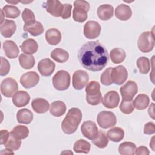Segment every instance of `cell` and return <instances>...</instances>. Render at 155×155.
Here are the masks:
<instances>
[{"mask_svg": "<svg viewBox=\"0 0 155 155\" xmlns=\"http://www.w3.org/2000/svg\"><path fill=\"white\" fill-rule=\"evenodd\" d=\"M52 84L55 89L63 91L67 90L70 84V75L65 70H59L52 78Z\"/></svg>", "mask_w": 155, "mask_h": 155, "instance_id": "4", "label": "cell"}, {"mask_svg": "<svg viewBox=\"0 0 155 155\" xmlns=\"http://www.w3.org/2000/svg\"><path fill=\"white\" fill-rule=\"evenodd\" d=\"M18 90V83L15 79L12 78H5L1 84V92L6 97H13Z\"/></svg>", "mask_w": 155, "mask_h": 155, "instance_id": "7", "label": "cell"}, {"mask_svg": "<svg viewBox=\"0 0 155 155\" xmlns=\"http://www.w3.org/2000/svg\"><path fill=\"white\" fill-rule=\"evenodd\" d=\"M72 5L70 4H63V9L62 12L61 18L63 19H67L71 16V15Z\"/></svg>", "mask_w": 155, "mask_h": 155, "instance_id": "46", "label": "cell"}, {"mask_svg": "<svg viewBox=\"0 0 155 155\" xmlns=\"http://www.w3.org/2000/svg\"><path fill=\"white\" fill-rule=\"evenodd\" d=\"M16 30V25L15 21L6 19L1 24V34L5 38H10L13 36Z\"/></svg>", "mask_w": 155, "mask_h": 155, "instance_id": "19", "label": "cell"}, {"mask_svg": "<svg viewBox=\"0 0 155 155\" xmlns=\"http://www.w3.org/2000/svg\"><path fill=\"white\" fill-rule=\"evenodd\" d=\"M3 50L5 56L10 59H15L18 57L19 50L16 44L13 41L7 40L3 43Z\"/></svg>", "mask_w": 155, "mask_h": 155, "instance_id": "18", "label": "cell"}, {"mask_svg": "<svg viewBox=\"0 0 155 155\" xmlns=\"http://www.w3.org/2000/svg\"><path fill=\"white\" fill-rule=\"evenodd\" d=\"M128 78V71L123 65H118L112 68L111 79L113 83L120 85L125 82Z\"/></svg>", "mask_w": 155, "mask_h": 155, "instance_id": "9", "label": "cell"}, {"mask_svg": "<svg viewBox=\"0 0 155 155\" xmlns=\"http://www.w3.org/2000/svg\"><path fill=\"white\" fill-rule=\"evenodd\" d=\"M90 143L87 140L81 139L75 142L73 146V150L77 153L87 154L90 150Z\"/></svg>", "mask_w": 155, "mask_h": 155, "instance_id": "34", "label": "cell"}, {"mask_svg": "<svg viewBox=\"0 0 155 155\" xmlns=\"http://www.w3.org/2000/svg\"><path fill=\"white\" fill-rule=\"evenodd\" d=\"M138 91V87L133 81H128L123 86L120 88V93L122 99L133 100L134 96Z\"/></svg>", "mask_w": 155, "mask_h": 155, "instance_id": "10", "label": "cell"}, {"mask_svg": "<svg viewBox=\"0 0 155 155\" xmlns=\"http://www.w3.org/2000/svg\"><path fill=\"white\" fill-rule=\"evenodd\" d=\"M2 10L4 13V16L8 18L15 19L18 18L21 13L20 10L15 5H5L3 7Z\"/></svg>", "mask_w": 155, "mask_h": 155, "instance_id": "37", "label": "cell"}, {"mask_svg": "<svg viewBox=\"0 0 155 155\" xmlns=\"http://www.w3.org/2000/svg\"><path fill=\"white\" fill-rule=\"evenodd\" d=\"M154 103H151L150 106L148 108V114L150 115V116L153 119H154Z\"/></svg>", "mask_w": 155, "mask_h": 155, "instance_id": "50", "label": "cell"}, {"mask_svg": "<svg viewBox=\"0 0 155 155\" xmlns=\"http://www.w3.org/2000/svg\"><path fill=\"white\" fill-rule=\"evenodd\" d=\"M73 19L78 22H84L88 18L87 13L90 9V4L86 1H75L73 4Z\"/></svg>", "mask_w": 155, "mask_h": 155, "instance_id": "3", "label": "cell"}, {"mask_svg": "<svg viewBox=\"0 0 155 155\" xmlns=\"http://www.w3.org/2000/svg\"><path fill=\"white\" fill-rule=\"evenodd\" d=\"M19 62L20 65L24 69H30L35 64V58L30 54L22 53L19 57Z\"/></svg>", "mask_w": 155, "mask_h": 155, "instance_id": "32", "label": "cell"}, {"mask_svg": "<svg viewBox=\"0 0 155 155\" xmlns=\"http://www.w3.org/2000/svg\"><path fill=\"white\" fill-rule=\"evenodd\" d=\"M139 50L143 53L151 51L154 47V36L151 31L143 32L139 36L137 41Z\"/></svg>", "mask_w": 155, "mask_h": 155, "instance_id": "5", "label": "cell"}, {"mask_svg": "<svg viewBox=\"0 0 155 155\" xmlns=\"http://www.w3.org/2000/svg\"><path fill=\"white\" fill-rule=\"evenodd\" d=\"M136 150V145L131 142H124L119 146V153L122 155L134 154Z\"/></svg>", "mask_w": 155, "mask_h": 155, "instance_id": "35", "label": "cell"}, {"mask_svg": "<svg viewBox=\"0 0 155 155\" xmlns=\"http://www.w3.org/2000/svg\"><path fill=\"white\" fill-rule=\"evenodd\" d=\"M114 9L110 4H103L100 5L97 10V14L100 19L107 21L110 19L113 16Z\"/></svg>", "mask_w": 155, "mask_h": 155, "instance_id": "23", "label": "cell"}, {"mask_svg": "<svg viewBox=\"0 0 155 155\" xmlns=\"http://www.w3.org/2000/svg\"><path fill=\"white\" fill-rule=\"evenodd\" d=\"M89 81L88 74L84 70H78L74 71L72 78V85L74 89L80 90L87 85Z\"/></svg>", "mask_w": 155, "mask_h": 155, "instance_id": "8", "label": "cell"}, {"mask_svg": "<svg viewBox=\"0 0 155 155\" xmlns=\"http://www.w3.org/2000/svg\"><path fill=\"white\" fill-rule=\"evenodd\" d=\"M61 33L56 28H50L45 33V39L47 42L51 45H56L59 44L61 40Z\"/></svg>", "mask_w": 155, "mask_h": 155, "instance_id": "25", "label": "cell"}, {"mask_svg": "<svg viewBox=\"0 0 155 155\" xmlns=\"http://www.w3.org/2000/svg\"><path fill=\"white\" fill-rule=\"evenodd\" d=\"M78 59L85 69L92 71L102 70L109 61L105 47L99 41H90L81 46L78 51Z\"/></svg>", "mask_w": 155, "mask_h": 155, "instance_id": "1", "label": "cell"}, {"mask_svg": "<svg viewBox=\"0 0 155 155\" xmlns=\"http://www.w3.org/2000/svg\"><path fill=\"white\" fill-rule=\"evenodd\" d=\"M10 135L18 139H24L27 138L29 134L28 128L24 125H16L14 127L11 132Z\"/></svg>", "mask_w": 155, "mask_h": 155, "instance_id": "31", "label": "cell"}, {"mask_svg": "<svg viewBox=\"0 0 155 155\" xmlns=\"http://www.w3.org/2000/svg\"><path fill=\"white\" fill-rule=\"evenodd\" d=\"M1 154H13V152L12 150H9L8 148H6L5 150H2V151H1Z\"/></svg>", "mask_w": 155, "mask_h": 155, "instance_id": "51", "label": "cell"}, {"mask_svg": "<svg viewBox=\"0 0 155 155\" xmlns=\"http://www.w3.org/2000/svg\"><path fill=\"white\" fill-rule=\"evenodd\" d=\"M23 28L25 31L29 33L33 36H37L41 35L44 30L42 24L36 20L30 23L24 24Z\"/></svg>", "mask_w": 155, "mask_h": 155, "instance_id": "21", "label": "cell"}, {"mask_svg": "<svg viewBox=\"0 0 155 155\" xmlns=\"http://www.w3.org/2000/svg\"><path fill=\"white\" fill-rule=\"evenodd\" d=\"M46 11L55 17H61L63 9V4L57 0H48L44 5Z\"/></svg>", "mask_w": 155, "mask_h": 155, "instance_id": "16", "label": "cell"}, {"mask_svg": "<svg viewBox=\"0 0 155 155\" xmlns=\"http://www.w3.org/2000/svg\"><path fill=\"white\" fill-rule=\"evenodd\" d=\"M143 132L146 134H153L155 133V124L152 122H148L145 124Z\"/></svg>", "mask_w": 155, "mask_h": 155, "instance_id": "47", "label": "cell"}, {"mask_svg": "<svg viewBox=\"0 0 155 155\" xmlns=\"http://www.w3.org/2000/svg\"><path fill=\"white\" fill-rule=\"evenodd\" d=\"M30 100V97L27 91L20 90L17 91L12 97L13 104L16 107L26 106Z\"/></svg>", "mask_w": 155, "mask_h": 155, "instance_id": "17", "label": "cell"}, {"mask_svg": "<svg viewBox=\"0 0 155 155\" xmlns=\"http://www.w3.org/2000/svg\"><path fill=\"white\" fill-rule=\"evenodd\" d=\"M21 51L27 54H35L38 49V44L37 42L31 38L27 39L22 43L21 45Z\"/></svg>", "mask_w": 155, "mask_h": 155, "instance_id": "24", "label": "cell"}, {"mask_svg": "<svg viewBox=\"0 0 155 155\" xmlns=\"http://www.w3.org/2000/svg\"><path fill=\"white\" fill-rule=\"evenodd\" d=\"M91 141L94 145L99 148H105L108 143V139L104 132L102 130H99L97 136Z\"/></svg>", "mask_w": 155, "mask_h": 155, "instance_id": "38", "label": "cell"}, {"mask_svg": "<svg viewBox=\"0 0 155 155\" xmlns=\"http://www.w3.org/2000/svg\"><path fill=\"white\" fill-rule=\"evenodd\" d=\"M97 122L100 127L104 129H107L114 127L116 124L117 119L113 112L102 111L97 114Z\"/></svg>", "mask_w": 155, "mask_h": 155, "instance_id": "6", "label": "cell"}, {"mask_svg": "<svg viewBox=\"0 0 155 155\" xmlns=\"http://www.w3.org/2000/svg\"><path fill=\"white\" fill-rule=\"evenodd\" d=\"M136 65L140 73L147 74L150 70V62L148 58L142 56L136 61Z\"/></svg>", "mask_w": 155, "mask_h": 155, "instance_id": "36", "label": "cell"}, {"mask_svg": "<svg viewBox=\"0 0 155 155\" xmlns=\"http://www.w3.org/2000/svg\"><path fill=\"white\" fill-rule=\"evenodd\" d=\"M16 119L19 123L28 124L31 123L33 119L32 112L27 108L19 110L16 114Z\"/></svg>", "mask_w": 155, "mask_h": 155, "instance_id": "29", "label": "cell"}, {"mask_svg": "<svg viewBox=\"0 0 155 155\" xmlns=\"http://www.w3.org/2000/svg\"><path fill=\"white\" fill-rule=\"evenodd\" d=\"M119 101L120 97L118 93L116 91L111 90L105 94L102 102L105 107L112 109L118 106Z\"/></svg>", "mask_w": 155, "mask_h": 155, "instance_id": "14", "label": "cell"}, {"mask_svg": "<svg viewBox=\"0 0 155 155\" xmlns=\"http://www.w3.org/2000/svg\"><path fill=\"white\" fill-rule=\"evenodd\" d=\"M134 107L139 110H143L147 108L150 103V98L145 94H139L133 101Z\"/></svg>", "mask_w": 155, "mask_h": 155, "instance_id": "28", "label": "cell"}, {"mask_svg": "<svg viewBox=\"0 0 155 155\" xmlns=\"http://www.w3.org/2000/svg\"><path fill=\"white\" fill-rule=\"evenodd\" d=\"M21 140L20 139H16L10 134V137L7 142L4 144L6 148L11 150L12 151H16L19 149L21 145Z\"/></svg>", "mask_w": 155, "mask_h": 155, "instance_id": "40", "label": "cell"}, {"mask_svg": "<svg viewBox=\"0 0 155 155\" xmlns=\"http://www.w3.org/2000/svg\"><path fill=\"white\" fill-rule=\"evenodd\" d=\"M86 101L91 105H99L102 101V94L101 92L94 95H87L86 94Z\"/></svg>", "mask_w": 155, "mask_h": 155, "instance_id": "44", "label": "cell"}, {"mask_svg": "<svg viewBox=\"0 0 155 155\" xmlns=\"http://www.w3.org/2000/svg\"><path fill=\"white\" fill-rule=\"evenodd\" d=\"M81 131L85 137L91 140H93L96 137L99 132L96 123L91 120L84 122L81 125Z\"/></svg>", "mask_w": 155, "mask_h": 155, "instance_id": "11", "label": "cell"}, {"mask_svg": "<svg viewBox=\"0 0 155 155\" xmlns=\"http://www.w3.org/2000/svg\"><path fill=\"white\" fill-rule=\"evenodd\" d=\"M31 107L36 113H46L50 107L48 102L43 98H36L31 102Z\"/></svg>", "mask_w": 155, "mask_h": 155, "instance_id": "22", "label": "cell"}, {"mask_svg": "<svg viewBox=\"0 0 155 155\" xmlns=\"http://www.w3.org/2000/svg\"><path fill=\"white\" fill-rule=\"evenodd\" d=\"M134 154H145L146 155V154H149L150 151L146 147L140 146V147H139L137 148H136Z\"/></svg>", "mask_w": 155, "mask_h": 155, "instance_id": "49", "label": "cell"}, {"mask_svg": "<svg viewBox=\"0 0 155 155\" xmlns=\"http://www.w3.org/2000/svg\"><path fill=\"white\" fill-rule=\"evenodd\" d=\"M10 65L7 59L3 57H1V68L0 75L1 76H6L10 71Z\"/></svg>", "mask_w": 155, "mask_h": 155, "instance_id": "45", "label": "cell"}, {"mask_svg": "<svg viewBox=\"0 0 155 155\" xmlns=\"http://www.w3.org/2000/svg\"><path fill=\"white\" fill-rule=\"evenodd\" d=\"M107 136L110 140L118 142L123 139L124 137V131L120 127H113L107 131Z\"/></svg>", "mask_w": 155, "mask_h": 155, "instance_id": "30", "label": "cell"}, {"mask_svg": "<svg viewBox=\"0 0 155 155\" xmlns=\"http://www.w3.org/2000/svg\"><path fill=\"white\" fill-rule=\"evenodd\" d=\"M132 15V10L128 5L121 4L115 9V16L120 21H127Z\"/></svg>", "mask_w": 155, "mask_h": 155, "instance_id": "20", "label": "cell"}, {"mask_svg": "<svg viewBox=\"0 0 155 155\" xmlns=\"http://www.w3.org/2000/svg\"><path fill=\"white\" fill-rule=\"evenodd\" d=\"M87 95H94L100 92V84L96 81H91L87 84L85 88Z\"/></svg>", "mask_w": 155, "mask_h": 155, "instance_id": "41", "label": "cell"}, {"mask_svg": "<svg viewBox=\"0 0 155 155\" xmlns=\"http://www.w3.org/2000/svg\"><path fill=\"white\" fill-rule=\"evenodd\" d=\"M22 18L25 24H28L35 21V16L33 11L29 8H25L22 13Z\"/></svg>", "mask_w": 155, "mask_h": 155, "instance_id": "43", "label": "cell"}, {"mask_svg": "<svg viewBox=\"0 0 155 155\" xmlns=\"http://www.w3.org/2000/svg\"><path fill=\"white\" fill-rule=\"evenodd\" d=\"M66 105L61 101H56L52 102L50 106V113L54 117H60L66 111Z\"/></svg>", "mask_w": 155, "mask_h": 155, "instance_id": "26", "label": "cell"}, {"mask_svg": "<svg viewBox=\"0 0 155 155\" xmlns=\"http://www.w3.org/2000/svg\"><path fill=\"white\" fill-rule=\"evenodd\" d=\"M50 56L57 62L64 63L68 61L69 58V53L62 48H56L51 51Z\"/></svg>", "mask_w": 155, "mask_h": 155, "instance_id": "27", "label": "cell"}, {"mask_svg": "<svg viewBox=\"0 0 155 155\" xmlns=\"http://www.w3.org/2000/svg\"><path fill=\"white\" fill-rule=\"evenodd\" d=\"M101 27L99 22L89 21L85 23L84 27V34L87 39H95L101 33Z\"/></svg>", "mask_w": 155, "mask_h": 155, "instance_id": "12", "label": "cell"}, {"mask_svg": "<svg viewBox=\"0 0 155 155\" xmlns=\"http://www.w3.org/2000/svg\"><path fill=\"white\" fill-rule=\"evenodd\" d=\"M134 105L132 100H127L122 99V102L119 106V109L122 113L129 114L134 110Z\"/></svg>", "mask_w": 155, "mask_h": 155, "instance_id": "39", "label": "cell"}, {"mask_svg": "<svg viewBox=\"0 0 155 155\" xmlns=\"http://www.w3.org/2000/svg\"><path fill=\"white\" fill-rule=\"evenodd\" d=\"M110 57L114 64H120L125 60L126 53L122 48H114L111 50Z\"/></svg>", "mask_w": 155, "mask_h": 155, "instance_id": "33", "label": "cell"}, {"mask_svg": "<svg viewBox=\"0 0 155 155\" xmlns=\"http://www.w3.org/2000/svg\"><path fill=\"white\" fill-rule=\"evenodd\" d=\"M82 117V114L79 108H70L61 123V128L63 132L67 134L74 133L77 130Z\"/></svg>", "mask_w": 155, "mask_h": 155, "instance_id": "2", "label": "cell"}, {"mask_svg": "<svg viewBox=\"0 0 155 155\" xmlns=\"http://www.w3.org/2000/svg\"><path fill=\"white\" fill-rule=\"evenodd\" d=\"M39 81V76L35 71H29L23 74L20 78V82L25 88H31L36 86Z\"/></svg>", "mask_w": 155, "mask_h": 155, "instance_id": "13", "label": "cell"}, {"mask_svg": "<svg viewBox=\"0 0 155 155\" xmlns=\"http://www.w3.org/2000/svg\"><path fill=\"white\" fill-rule=\"evenodd\" d=\"M55 64L48 58L41 60L38 64V70L43 76H50L55 69Z\"/></svg>", "mask_w": 155, "mask_h": 155, "instance_id": "15", "label": "cell"}, {"mask_svg": "<svg viewBox=\"0 0 155 155\" xmlns=\"http://www.w3.org/2000/svg\"><path fill=\"white\" fill-rule=\"evenodd\" d=\"M1 145H4L9 139L10 133L7 130H1Z\"/></svg>", "mask_w": 155, "mask_h": 155, "instance_id": "48", "label": "cell"}, {"mask_svg": "<svg viewBox=\"0 0 155 155\" xmlns=\"http://www.w3.org/2000/svg\"><path fill=\"white\" fill-rule=\"evenodd\" d=\"M112 68L108 67L107 68L101 75L100 81L102 84L105 86L110 85L113 84V82L111 79V71Z\"/></svg>", "mask_w": 155, "mask_h": 155, "instance_id": "42", "label": "cell"}]
</instances>
